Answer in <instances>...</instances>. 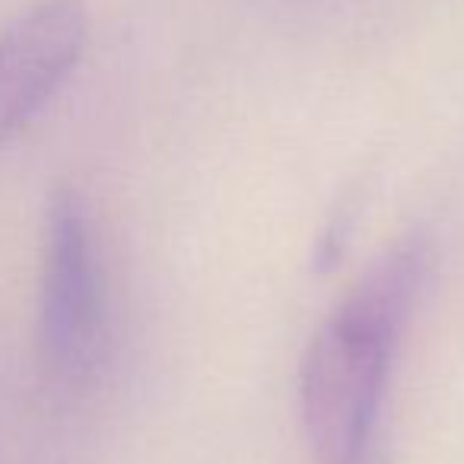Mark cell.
I'll return each mask as SVG.
<instances>
[{
  "instance_id": "obj_1",
  "label": "cell",
  "mask_w": 464,
  "mask_h": 464,
  "mask_svg": "<svg viewBox=\"0 0 464 464\" xmlns=\"http://www.w3.org/2000/svg\"><path fill=\"white\" fill-rule=\"evenodd\" d=\"M426 274L420 242L394 246L315 331L299 369V413L322 464H360L385 398L392 350Z\"/></svg>"
},
{
  "instance_id": "obj_2",
  "label": "cell",
  "mask_w": 464,
  "mask_h": 464,
  "mask_svg": "<svg viewBox=\"0 0 464 464\" xmlns=\"http://www.w3.org/2000/svg\"><path fill=\"white\" fill-rule=\"evenodd\" d=\"M109 350V303L83 198L58 185L45 204L39 280V353L58 385H90Z\"/></svg>"
},
{
  "instance_id": "obj_3",
  "label": "cell",
  "mask_w": 464,
  "mask_h": 464,
  "mask_svg": "<svg viewBox=\"0 0 464 464\" xmlns=\"http://www.w3.org/2000/svg\"><path fill=\"white\" fill-rule=\"evenodd\" d=\"M90 42L86 0H29L0 26V147L52 105Z\"/></svg>"
}]
</instances>
